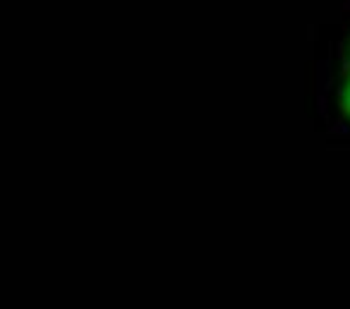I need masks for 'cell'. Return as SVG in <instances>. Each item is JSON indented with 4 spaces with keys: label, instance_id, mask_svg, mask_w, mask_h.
Segmentation results:
<instances>
[{
    "label": "cell",
    "instance_id": "6da1fadb",
    "mask_svg": "<svg viewBox=\"0 0 350 309\" xmlns=\"http://www.w3.org/2000/svg\"><path fill=\"white\" fill-rule=\"evenodd\" d=\"M340 106H343V113L350 118V63L343 72V87H340Z\"/></svg>",
    "mask_w": 350,
    "mask_h": 309
}]
</instances>
